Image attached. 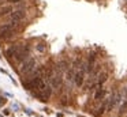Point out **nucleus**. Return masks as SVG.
Returning <instances> with one entry per match:
<instances>
[{"label":"nucleus","mask_w":127,"mask_h":117,"mask_svg":"<svg viewBox=\"0 0 127 117\" xmlns=\"http://www.w3.org/2000/svg\"><path fill=\"white\" fill-rule=\"evenodd\" d=\"M36 49L40 52V53H44V52L47 50V45H45V42H38L36 45Z\"/></svg>","instance_id":"11"},{"label":"nucleus","mask_w":127,"mask_h":117,"mask_svg":"<svg viewBox=\"0 0 127 117\" xmlns=\"http://www.w3.org/2000/svg\"><path fill=\"white\" fill-rule=\"evenodd\" d=\"M12 10H14V8H12L11 4H1L0 5V19L4 18V16H7Z\"/></svg>","instance_id":"9"},{"label":"nucleus","mask_w":127,"mask_h":117,"mask_svg":"<svg viewBox=\"0 0 127 117\" xmlns=\"http://www.w3.org/2000/svg\"><path fill=\"white\" fill-rule=\"evenodd\" d=\"M37 65V61L34 57H29V59H26L23 63H21V68H19V73H22V75H28V73H30L32 71L36 68Z\"/></svg>","instance_id":"3"},{"label":"nucleus","mask_w":127,"mask_h":117,"mask_svg":"<svg viewBox=\"0 0 127 117\" xmlns=\"http://www.w3.org/2000/svg\"><path fill=\"white\" fill-rule=\"evenodd\" d=\"M4 1H6V0H0V3H4Z\"/></svg>","instance_id":"16"},{"label":"nucleus","mask_w":127,"mask_h":117,"mask_svg":"<svg viewBox=\"0 0 127 117\" xmlns=\"http://www.w3.org/2000/svg\"><path fill=\"white\" fill-rule=\"evenodd\" d=\"M105 94H107V90H105L102 86H98L96 90H94V97H93L94 101H101V99H104Z\"/></svg>","instance_id":"8"},{"label":"nucleus","mask_w":127,"mask_h":117,"mask_svg":"<svg viewBox=\"0 0 127 117\" xmlns=\"http://www.w3.org/2000/svg\"><path fill=\"white\" fill-rule=\"evenodd\" d=\"M58 117H63V114H60V113H59V114H58Z\"/></svg>","instance_id":"15"},{"label":"nucleus","mask_w":127,"mask_h":117,"mask_svg":"<svg viewBox=\"0 0 127 117\" xmlns=\"http://www.w3.org/2000/svg\"><path fill=\"white\" fill-rule=\"evenodd\" d=\"M37 95H38V98L41 101L47 102V101H49L51 95H52V87H51L49 84H47L44 89H41L40 91H37Z\"/></svg>","instance_id":"6"},{"label":"nucleus","mask_w":127,"mask_h":117,"mask_svg":"<svg viewBox=\"0 0 127 117\" xmlns=\"http://www.w3.org/2000/svg\"><path fill=\"white\" fill-rule=\"evenodd\" d=\"M18 30H19V23H15V22H6L0 24V41H7L12 38Z\"/></svg>","instance_id":"1"},{"label":"nucleus","mask_w":127,"mask_h":117,"mask_svg":"<svg viewBox=\"0 0 127 117\" xmlns=\"http://www.w3.org/2000/svg\"><path fill=\"white\" fill-rule=\"evenodd\" d=\"M23 42H15V44H12V45H10L8 48L6 49V56H7V59H12V57L17 54V52L19 50V48H21V45H22Z\"/></svg>","instance_id":"7"},{"label":"nucleus","mask_w":127,"mask_h":117,"mask_svg":"<svg viewBox=\"0 0 127 117\" xmlns=\"http://www.w3.org/2000/svg\"><path fill=\"white\" fill-rule=\"evenodd\" d=\"M7 1H10V4H18V3L25 1V0H7Z\"/></svg>","instance_id":"13"},{"label":"nucleus","mask_w":127,"mask_h":117,"mask_svg":"<svg viewBox=\"0 0 127 117\" xmlns=\"http://www.w3.org/2000/svg\"><path fill=\"white\" fill-rule=\"evenodd\" d=\"M108 76H109V73H108L107 71H104V72L98 73V76H97V82H96V83L98 84V86H102V84H104L105 82L108 80Z\"/></svg>","instance_id":"10"},{"label":"nucleus","mask_w":127,"mask_h":117,"mask_svg":"<svg viewBox=\"0 0 127 117\" xmlns=\"http://www.w3.org/2000/svg\"><path fill=\"white\" fill-rule=\"evenodd\" d=\"M126 112H127V101H126V102H123V105L120 106V109H119V114H120V116H123Z\"/></svg>","instance_id":"12"},{"label":"nucleus","mask_w":127,"mask_h":117,"mask_svg":"<svg viewBox=\"0 0 127 117\" xmlns=\"http://www.w3.org/2000/svg\"><path fill=\"white\" fill-rule=\"evenodd\" d=\"M30 50H32V48H30V45H29V44H22V45H21V48H19V50L17 52V54L12 57V59H14V61L15 63H23L26 59H29V57H30Z\"/></svg>","instance_id":"2"},{"label":"nucleus","mask_w":127,"mask_h":117,"mask_svg":"<svg viewBox=\"0 0 127 117\" xmlns=\"http://www.w3.org/2000/svg\"><path fill=\"white\" fill-rule=\"evenodd\" d=\"M26 18V11L25 10H12L11 12L7 15V22H15V23H21L22 21H25Z\"/></svg>","instance_id":"4"},{"label":"nucleus","mask_w":127,"mask_h":117,"mask_svg":"<svg viewBox=\"0 0 127 117\" xmlns=\"http://www.w3.org/2000/svg\"><path fill=\"white\" fill-rule=\"evenodd\" d=\"M63 86V76H62V71L56 68V73H53L52 79H51V87L56 90H60Z\"/></svg>","instance_id":"5"},{"label":"nucleus","mask_w":127,"mask_h":117,"mask_svg":"<svg viewBox=\"0 0 127 117\" xmlns=\"http://www.w3.org/2000/svg\"><path fill=\"white\" fill-rule=\"evenodd\" d=\"M78 117H82V116H78Z\"/></svg>","instance_id":"17"},{"label":"nucleus","mask_w":127,"mask_h":117,"mask_svg":"<svg viewBox=\"0 0 127 117\" xmlns=\"http://www.w3.org/2000/svg\"><path fill=\"white\" fill-rule=\"evenodd\" d=\"M6 103V99L4 98H0V105H4Z\"/></svg>","instance_id":"14"}]
</instances>
